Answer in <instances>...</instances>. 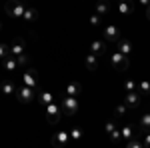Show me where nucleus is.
Listing matches in <instances>:
<instances>
[{
	"instance_id": "1",
	"label": "nucleus",
	"mask_w": 150,
	"mask_h": 148,
	"mask_svg": "<svg viewBox=\"0 0 150 148\" xmlns=\"http://www.w3.org/2000/svg\"><path fill=\"white\" fill-rule=\"evenodd\" d=\"M4 10H6V16L8 18H12V20H22L26 6L22 4V0H8Z\"/></svg>"
},
{
	"instance_id": "2",
	"label": "nucleus",
	"mask_w": 150,
	"mask_h": 148,
	"mask_svg": "<svg viewBox=\"0 0 150 148\" xmlns=\"http://www.w3.org/2000/svg\"><path fill=\"white\" fill-rule=\"evenodd\" d=\"M44 114H46V122L48 124H58V122L62 120V116H64L62 106H60L58 102H50L48 106H44Z\"/></svg>"
},
{
	"instance_id": "3",
	"label": "nucleus",
	"mask_w": 150,
	"mask_h": 148,
	"mask_svg": "<svg viewBox=\"0 0 150 148\" xmlns=\"http://www.w3.org/2000/svg\"><path fill=\"white\" fill-rule=\"evenodd\" d=\"M60 106H62V112L64 116H74V114L78 112V108H80V102H78V96H68V94H64V98L60 100Z\"/></svg>"
},
{
	"instance_id": "4",
	"label": "nucleus",
	"mask_w": 150,
	"mask_h": 148,
	"mask_svg": "<svg viewBox=\"0 0 150 148\" xmlns=\"http://www.w3.org/2000/svg\"><path fill=\"white\" fill-rule=\"evenodd\" d=\"M14 96H16V100L20 104H30V102H34V98H36V88L22 84V86L16 88V94Z\"/></svg>"
},
{
	"instance_id": "5",
	"label": "nucleus",
	"mask_w": 150,
	"mask_h": 148,
	"mask_svg": "<svg viewBox=\"0 0 150 148\" xmlns=\"http://www.w3.org/2000/svg\"><path fill=\"white\" fill-rule=\"evenodd\" d=\"M128 64H130V60H128L126 54H122V52H118L116 50L114 54H110V66H112V70H126Z\"/></svg>"
},
{
	"instance_id": "6",
	"label": "nucleus",
	"mask_w": 150,
	"mask_h": 148,
	"mask_svg": "<svg viewBox=\"0 0 150 148\" xmlns=\"http://www.w3.org/2000/svg\"><path fill=\"white\" fill-rule=\"evenodd\" d=\"M122 102L126 104L130 110H136L140 104H142V94L138 90H132V92H126L124 94V98H122Z\"/></svg>"
},
{
	"instance_id": "7",
	"label": "nucleus",
	"mask_w": 150,
	"mask_h": 148,
	"mask_svg": "<svg viewBox=\"0 0 150 148\" xmlns=\"http://www.w3.org/2000/svg\"><path fill=\"white\" fill-rule=\"evenodd\" d=\"M102 36H104V40H106V42H118V40L122 38L120 28H118L116 24H106V26H104Z\"/></svg>"
},
{
	"instance_id": "8",
	"label": "nucleus",
	"mask_w": 150,
	"mask_h": 148,
	"mask_svg": "<svg viewBox=\"0 0 150 148\" xmlns=\"http://www.w3.org/2000/svg\"><path fill=\"white\" fill-rule=\"evenodd\" d=\"M8 48H10V56H20L26 52V42L22 38H14L12 44H8Z\"/></svg>"
},
{
	"instance_id": "9",
	"label": "nucleus",
	"mask_w": 150,
	"mask_h": 148,
	"mask_svg": "<svg viewBox=\"0 0 150 148\" xmlns=\"http://www.w3.org/2000/svg\"><path fill=\"white\" fill-rule=\"evenodd\" d=\"M22 84H26V86H32V88H36V86H38V74H36L34 68L24 70V74H22Z\"/></svg>"
},
{
	"instance_id": "10",
	"label": "nucleus",
	"mask_w": 150,
	"mask_h": 148,
	"mask_svg": "<svg viewBox=\"0 0 150 148\" xmlns=\"http://www.w3.org/2000/svg\"><path fill=\"white\" fill-rule=\"evenodd\" d=\"M98 64H100V56H98V54H94V52H88V54L84 56V66H86V70L94 72V70L98 68Z\"/></svg>"
},
{
	"instance_id": "11",
	"label": "nucleus",
	"mask_w": 150,
	"mask_h": 148,
	"mask_svg": "<svg viewBox=\"0 0 150 148\" xmlns=\"http://www.w3.org/2000/svg\"><path fill=\"white\" fill-rule=\"evenodd\" d=\"M116 50L122 52V54H126V56H130V54L134 52V44H132L128 38H120V40L116 42Z\"/></svg>"
},
{
	"instance_id": "12",
	"label": "nucleus",
	"mask_w": 150,
	"mask_h": 148,
	"mask_svg": "<svg viewBox=\"0 0 150 148\" xmlns=\"http://www.w3.org/2000/svg\"><path fill=\"white\" fill-rule=\"evenodd\" d=\"M16 88H18V86H14L12 80H4V82L0 84V94H2V96H14V94H16Z\"/></svg>"
},
{
	"instance_id": "13",
	"label": "nucleus",
	"mask_w": 150,
	"mask_h": 148,
	"mask_svg": "<svg viewBox=\"0 0 150 148\" xmlns=\"http://www.w3.org/2000/svg\"><path fill=\"white\" fill-rule=\"evenodd\" d=\"M132 12H134L132 0H120V2H118V14H120V16H130Z\"/></svg>"
},
{
	"instance_id": "14",
	"label": "nucleus",
	"mask_w": 150,
	"mask_h": 148,
	"mask_svg": "<svg viewBox=\"0 0 150 148\" xmlns=\"http://www.w3.org/2000/svg\"><path fill=\"white\" fill-rule=\"evenodd\" d=\"M68 140H70V132L60 130V132H56V134L52 136V144H56V146H66Z\"/></svg>"
},
{
	"instance_id": "15",
	"label": "nucleus",
	"mask_w": 150,
	"mask_h": 148,
	"mask_svg": "<svg viewBox=\"0 0 150 148\" xmlns=\"http://www.w3.org/2000/svg\"><path fill=\"white\" fill-rule=\"evenodd\" d=\"M64 94H68V96H80L82 94V84L80 82H68L66 88H64Z\"/></svg>"
},
{
	"instance_id": "16",
	"label": "nucleus",
	"mask_w": 150,
	"mask_h": 148,
	"mask_svg": "<svg viewBox=\"0 0 150 148\" xmlns=\"http://www.w3.org/2000/svg\"><path fill=\"white\" fill-rule=\"evenodd\" d=\"M2 66H4V70H8V72H14L20 64H18L16 56H10V54H8L6 58H2Z\"/></svg>"
},
{
	"instance_id": "17",
	"label": "nucleus",
	"mask_w": 150,
	"mask_h": 148,
	"mask_svg": "<svg viewBox=\"0 0 150 148\" xmlns=\"http://www.w3.org/2000/svg\"><path fill=\"white\" fill-rule=\"evenodd\" d=\"M36 98H38V102L42 104V106H48L50 102H54V94L50 90H42V92H38L36 94Z\"/></svg>"
},
{
	"instance_id": "18",
	"label": "nucleus",
	"mask_w": 150,
	"mask_h": 148,
	"mask_svg": "<svg viewBox=\"0 0 150 148\" xmlns=\"http://www.w3.org/2000/svg\"><path fill=\"white\" fill-rule=\"evenodd\" d=\"M94 12L100 14V16H106V14L110 12V4H108V0H98V2L94 4Z\"/></svg>"
},
{
	"instance_id": "19",
	"label": "nucleus",
	"mask_w": 150,
	"mask_h": 148,
	"mask_svg": "<svg viewBox=\"0 0 150 148\" xmlns=\"http://www.w3.org/2000/svg\"><path fill=\"white\" fill-rule=\"evenodd\" d=\"M90 52H94V54H106V42H102V40H92L90 42Z\"/></svg>"
},
{
	"instance_id": "20",
	"label": "nucleus",
	"mask_w": 150,
	"mask_h": 148,
	"mask_svg": "<svg viewBox=\"0 0 150 148\" xmlns=\"http://www.w3.org/2000/svg\"><path fill=\"white\" fill-rule=\"evenodd\" d=\"M36 16H38V10H36L34 6H26V10H24V16H22V22H34Z\"/></svg>"
},
{
	"instance_id": "21",
	"label": "nucleus",
	"mask_w": 150,
	"mask_h": 148,
	"mask_svg": "<svg viewBox=\"0 0 150 148\" xmlns=\"http://www.w3.org/2000/svg\"><path fill=\"white\" fill-rule=\"evenodd\" d=\"M120 134H122V140H128V138H132L136 132H134V126L130 124V122H126V124L120 126Z\"/></svg>"
},
{
	"instance_id": "22",
	"label": "nucleus",
	"mask_w": 150,
	"mask_h": 148,
	"mask_svg": "<svg viewBox=\"0 0 150 148\" xmlns=\"http://www.w3.org/2000/svg\"><path fill=\"white\" fill-rule=\"evenodd\" d=\"M128 110H130V108H128L126 104L122 102V104H118V106H116V108H114V114H112V116H114L116 120H118V118H126Z\"/></svg>"
},
{
	"instance_id": "23",
	"label": "nucleus",
	"mask_w": 150,
	"mask_h": 148,
	"mask_svg": "<svg viewBox=\"0 0 150 148\" xmlns=\"http://www.w3.org/2000/svg\"><path fill=\"white\" fill-rule=\"evenodd\" d=\"M140 132H150V112L140 118Z\"/></svg>"
},
{
	"instance_id": "24",
	"label": "nucleus",
	"mask_w": 150,
	"mask_h": 148,
	"mask_svg": "<svg viewBox=\"0 0 150 148\" xmlns=\"http://www.w3.org/2000/svg\"><path fill=\"white\" fill-rule=\"evenodd\" d=\"M126 146L128 148H142V146H144V140H140V138L134 134L132 138H128V140H126Z\"/></svg>"
},
{
	"instance_id": "25",
	"label": "nucleus",
	"mask_w": 150,
	"mask_h": 148,
	"mask_svg": "<svg viewBox=\"0 0 150 148\" xmlns=\"http://www.w3.org/2000/svg\"><path fill=\"white\" fill-rule=\"evenodd\" d=\"M116 128H118V122H116V118H114V116H112V118H110V120H108V122L104 124V134L108 136L110 132H114Z\"/></svg>"
},
{
	"instance_id": "26",
	"label": "nucleus",
	"mask_w": 150,
	"mask_h": 148,
	"mask_svg": "<svg viewBox=\"0 0 150 148\" xmlns=\"http://www.w3.org/2000/svg\"><path fill=\"white\" fill-rule=\"evenodd\" d=\"M82 136H84V130H82L80 126H72L70 128V138L72 140H80Z\"/></svg>"
},
{
	"instance_id": "27",
	"label": "nucleus",
	"mask_w": 150,
	"mask_h": 148,
	"mask_svg": "<svg viewBox=\"0 0 150 148\" xmlns=\"http://www.w3.org/2000/svg\"><path fill=\"white\" fill-rule=\"evenodd\" d=\"M138 92L144 94V96H150V82L148 80H142V82L138 84Z\"/></svg>"
},
{
	"instance_id": "28",
	"label": "nucleus",
	"mask_w": 150,
	"mask_h": 148,
	"mask_svg": "<svg viewBox=\"0 0 150 148\" xmlns=\"http://www.w3.org/2000/svg\"><path fill=\"white\" fill-rule=\"evenodd\" d=\"M88 22H90V26H100V24H102V16L96 14V12H92V14L88 16Z\"/></svg>"
},
{
	"instance_id": "29",
	"label": "nucleus",
	"mask_w": 150,
	"mask_h": 148,
	"mask_svg": "<svg viewBox=\"0 0 150 148\" xmlns=\"http://www.w3.org/2000/svg\"><path fill=\"white\" fill-rule=\"evenodd\" d=\"M124 90L126 92H132V90H138V84L134 80H124Z\"/></svg>"
},
{
	"instance_id": "30",
	"label": "nucleus",
	"mask_w": 150,
	"mask_h": 148,
	"mask_svg": "<svg viewBox=\"0 0 150 148\" xmlns=\"http://www.w3.org/2000/svg\"><path fill=\"white\" fill-rule=\"evenodd\" d=\"M108 138H110V140H112V142H120V140H122V134H120V128H116L114 132H110V134H108Z\"/></svg>"
},
{
	"instance_id": "31",
	"label": "nucleus",
	"mask_w": 150,
	"mask_h": 148,
	"mask_svg": "<svg viewBox=\"0 0 150 148\" xmlns=\"http://www.w3.org/2000/svg\"><path fill=\"white\" fill-rule=\"evenodd\" d=\"M8 54H10V48H8V44H6V42H0V60H2V58H6Z\"/></svg>"
},
{
	"instance_id": "32",
	"label": "nucleus",
	"mask_w": 150,
	"mask_h": 148,
	"mask_svg": "<svg viewBox=\"0 0 150 148\" xmlns=\"http://www.w3.org/2000/svg\"><path fill=\"white\" fill-rule=\"evenodd\" d=\"M16 60H18V64H28V56H26V54H20V56H16Z\"/></svg>"
},
{
	"instance_id": "33",
	"label": "nucleus",
	"mask_w": 150,
	"mask_h": 148,
	"mask_svg": "<svg viewBox=\"0 0 150 148\" xmlns=\"http://www.w3.org/2000/svg\"><path fill=\"white\" fill-rule=\"evenodd\" d=\"M142 140H144V146H150V132H142Z\"/></svg>"
},
{
	"instance_id": "34",
	"label": "nucleus",
	"mask_w": 150,
	"mask_h": 148,
	"mask_svg": "<svg viewBox=\"0 0 150 148\" xmlns=\"http://www.w3.org/2000/svg\"><path fill=\"white\" fill-rule=\"evenodd\" d=\"M138 4H140V6H144V8H146V6H150V0H138Z\"/></svg>"
},
{
	"instance_id": "35",
	"label": "nucleus",
	"mask_w": 150,
	"mask_h": 148,
	"mask_svg": "<svg viewBox=\"0 0 150 148\" xmlns=\"http://www.w3.org/2000/svg\"><path fill=\"white\" fill-rule=\"evenodd\" d=\"M146 18L150 20V6H146Z\"/></svg>"
},
{
	"instance_id": "36",
	"label": "nucleus",
	"mask_w": 150,
	"mask_h": 148,
	"mask_svg": "<svg viewBox=\"0 0 150 148\" xmlns=\"http://www.w3.org/2000/svg\"><path fill=\"white\" fill-rule=\"evenodd\" d=\"M0 30H2V22H0Z\"/></svg>"
},
{
	"instance_id": "37",
	"label": "nucleus",
	"mask_w": 150,
	"mask_h": 148,
	"mask_svg": "<svg viewBox=\"0 0 150 148\" xmlns=\"http://www.w3.org/2000/svg\"><path fill=\"white\" fill-rule=\"evenodd\" d=\"M114 2H120V0H114Z\"/></svg>"
}]
</instances>
